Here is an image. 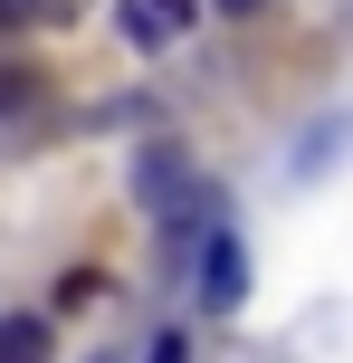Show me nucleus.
<instances>
[{"label":"nucleus","instance_id":"obj_1","mask_svg":"<svg viewBox=\"0 0 353 363\" xmlns=\"http://www.w3.org/2000/svg\"><path fill=\"white\" fill-rule=\"evenodd\" d=\"M115 10H125V38H134V48H172V38H191L201 0H115Z\"/></svg>","mask_w":353,"mask_h":363},{"label":"nucleus","instance_id":"obj_3","mask_svg":"<svg viewBox=\"0 0 353 363\" xmlns=\"http://www.w3.org/2000/svg\"><path fill=\"white\" fill-rule=\"evenodd\" d=\"M134 191H144V211H201V182L182 172V153H144Z\"/></svg>","mask_w":353,"mask_h":363},{"label":"nucleus","instance_id":"obj_5","mask_svg":"<svg viewBox=\"0 0 353 363\" xmlns=\"http://www.w3.org/2000/svg\"><path fill=\"white\" fill-rule=\"evenodd\" d=\"M38 96H48V86H38V77H29V67H0V115H29V106H38Z\"/></svg>","mask_w":353,"mask_h":363},{"label":"nucleus","instance_id":"obj_6","mask_svg":"<svg viewBox=\"0 0 353 363\" xmlns=\"http://www.w3.org/2000/svg\"><path fill=\"white\" fill-rule=\"evenodd\" d=\"M153 363H191V345H182V335H163V345H153Z\"/></svg>","mask_w":353,"mask_h":363},{"label":"nucleus","instance_id":"obj_7","mask_svg":"<svg viewBox=\"0 0 353 363\" xmlns=\"http://www.w3.org/2000/svg\"><path fill=\"white\" fill-rule=\"evenodd\" d=\"M220 10H229V19H258V10H267V0H220Z\"/></svg>","mask_w":353,"mask_h":363},{"label":"nucleus","instance_id":"obj_2","mask_svg":"<svg viewBox=\"0 0 353 363\" xmlns=\"http://www.w3.org/2000/svg\"><path fill=\"white\" fill-rule=\"evenodd\" d=\"M239 296H248V249H239L229 230H210V258H201V306H210V315H229Z\"/></svg>","mask_w":353,"mask_h":363},{"label":"nucleus","instance_id":"obj_4","mask_svg":"<svg viewBox=\"0 0 353 363\" xmlns=\"http://www.w3.org/2000/svg\"><path fill=\"white\" fill-rule=\"evenodd\" d=\"M0 363H48V325L38 315H0Z\"/></svg>","mask_w":353,"mask_h":363}]
</instances>
